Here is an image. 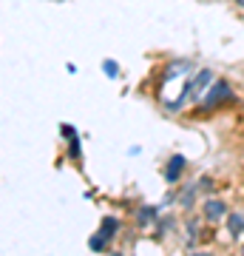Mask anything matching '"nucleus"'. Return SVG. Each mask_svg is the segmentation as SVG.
<instances>
[{"mask_svg": "<svg viewBox=\"0 0 244 256\" xmlns=\"http://www.w3.org/2000/svg\"><path fill=\"white\" fill-rule=\"evenodd\" d=\"M236 3H239V6H244V0H236Z\"/></svg>", "mask_w": 244, "mask_h": 256, "instance_id": "obj_9", "label": "nucleus"}, {"mask_svg": "<svg viewBox=\"0 0 244 256\" xmlns=\"http://www.w3.org/2000/svg\"><path fill=\"white\" fill-rule=\"evenodd\" d=\"M102 72L108 74V77H117V74H119V66L114 63V60H102Z\"/></svg>", "mask_w": 244, "mask_h": 256, "instance_id": "obj_6", "label": "nucleus"}, {"mask_svg": "<svg viewBox=\"0 0 244 256\" xmlns=\"http://www.w3.org/2000/svg\"><path fill=\"white\" fill-rule=\"evenodd\" d=\"M233 100H236V94H233V88H230V82L216 80L213 86H210V92L202 97V106H205V108H219V106L233 102Z\"/></svg>", "mask_w": 244, "mask_h": 256, "instance_id": "obj_1", "label": "nucleus"}, {"mask_svg": "<svg viewBox=\"0 0 244 256\" xmlns=\"http://www.w3.org/2000/svg\"><path fill=\"white\" fill-rule=\"evenodd\" d=\"M202 214H205V220H208V222L225 220V216H227V205H225L222 200H216V196H210V200L205 202V208H202Z\"/></svg>", "mask_w": 244, "mask_h": 256, "instance_id": "obj_3", "label": "nucleus"}, {"mask_svg": "<svg viewBox=\"0 0 244 256\" xmlns=\"http://www.w3.org/2000/svg\"><path fill=\"white\" fill-rule=\"evenodd\" d=\"M193 256H213V254H205V250H202V254H193Z\"/></svg>", "mask_w": 244, "mask_h": 256, "instance_id": "obj_8", "label": "nucleus"}, {"mask_svg": "<svg viewBox=\"0 0 244 256\" xmlns=\"http://www.w3.org/2000/svg\"><path fill=\"white\" fill-rule=\"evenodd\" d=\"M227 230H230V236L239 239L244 234V214H230L227 216Z\"/></svg>", "mask_w": 244, "mask_h": 256, "instance_id": "obj_5", "label": "nucleus"}, {"mask_svg": "<svg viewBox=\"0 0 244 256\" xmlns=\"http://www.w3.org/2000/svg\"><path fill=\"white\" fill-rule=\"evenodd\" d=\"M117 228H119V222L114 220V216H108V220L102 222V228L91 236V250H102V248L108 245V239L117 234Z\"/></svg>", "mask_w": 244, "mask_h": 256, "instance_id": "obj_2", "label": "nucleus"}, {"mask_svg": "<svg viewBox=\"0 0 244 256\" xmlns=\"http://www.w3.org/2000/svg\"><path fill=\"white\" fill-rule=\"evenodd\" d=\"M242 256H244V245H242Z\"/></svg>", "mask_w": 244, "mask_h": 256, "instance_id": "obj_10", "label": "nucleus"}, {"mask_svg": "<svg viewBox=\"0 0 244 256\" xmlns=\"http://www.w3.org/2000/svg\"><path fill=\"white\" fill-rule=\"evenodd\" d=\"M154 216H156V208H142L139 210V222H154Z\"/></svg>", "mask_w": 244, "mask_h": 256, "instance_id": "obj_7", "label": "nucleus"}, {"mask_svg": "<svg viewBox=\"0 0 244 256\" xmlns=\"http://www.w3.org/2000/svg\"><path fill=\"white\" fill-rule=\"evenodd\" d=\"M185 165H188V160H185V156L173 154L171 162H168V168H165V180H168V182H176V180L182 176V171H185Z\"/></svg>", "mask_w": 244, "mask_h": 256, "instance_id": "obj_4", "label": "nucleus"}]
</instances>
